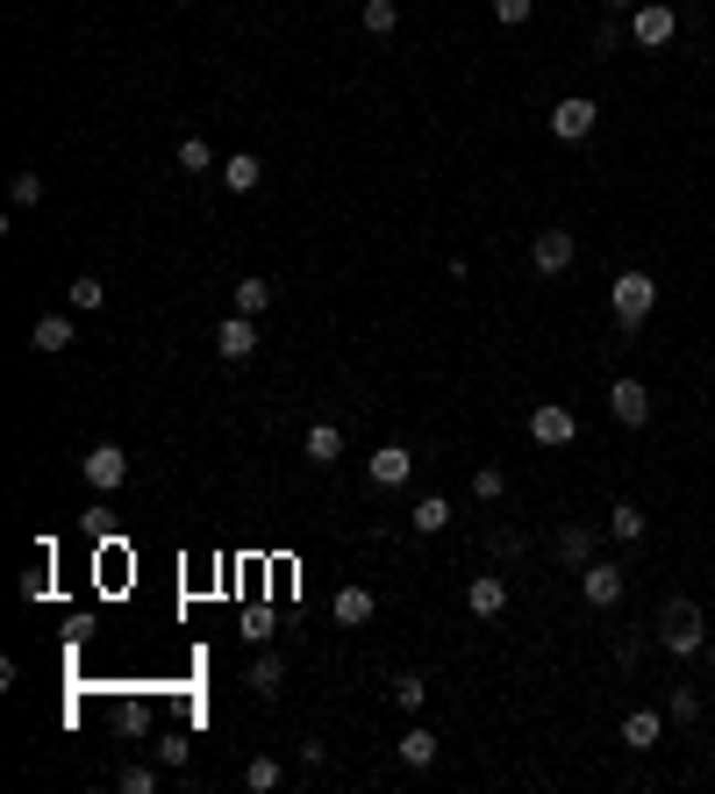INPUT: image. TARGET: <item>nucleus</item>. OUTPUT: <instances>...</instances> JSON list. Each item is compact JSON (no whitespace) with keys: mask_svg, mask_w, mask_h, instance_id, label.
<instances>
[{"mask_svg":"<svg viewBox=\"0 0 715 794\" xmlns=\"http://www.w3.org/2000/svg\"><path fill=\"white\" fill-rule=\"evenodd\" d=\"M659 645L673 651V659H694V651H708V630H702V608L680 594V602L659 608Z\"/></svg>","mask_w":715,"mask_h":794,"instance_id":"nucleus-1","label":"nucleus"},{"mask_svg":"<svg viewBox=\"0 0 715 794\" xmlns=\"http://www.w3.org/2000/svg\"><path fill=\"white\" fill-rule=\"evenodd\" d=\"M608 309H616V323L622 330H637V323H644V315L651 309H659V280H651V272H616V286H608Z\"/></svg>","mask_w":715,"mask_h":794,"instance_id":"nucleus-2","label":"nucleus"},{"mask_svg":"<svg viewBox=\"0 0 715 794\" xmlns=\"http://www.w3.org/2000/svg\"><path fill=\"white\" fill-rule=\"evenodd\" d=\"M529 437H537L544 451H566L572 437H580V416H572L566 401H537L529 408Z\"/></svg>","mask_w":715,"mask_h":794,"instance_id":"nucleus-3","label":"nucleus"},{"mask_svg":"<svg viewBox=\"0 0 715 794\" xmlns=\"http://www.w3.org/2000/svg\"><path fill=\"white\" fill-rule=\"evenodd\" d=\"M595 129H601V108H595L587 94H566V101L551 108V136H558V144H587Z\"/></svg>","mask_w":715,"mask_h":794,"instance_id":"nucleus-4","label":"nucleus"},{"mask_svg":"<svg viewBox=\"0 0 715 794\" xmlns=\"http://www.w3.org/2000/svg\"><path fill=\"white\" fill-rule=\"evenodd\" d=\"M80 472H86V487H94V494H115L122 480H129V451L122 445H94L80 458Z\"/></svg>","mask_w":715,"mask_h":794,"instance_id":"nucleus-5","label":"nucleus"},{"mask_svg":"<svg viewBox=\"0 0 715 794\" xmlns=\"http://www.w3.org/2000/svg\"><path fill=\"white\" fill-rule=\"evenodd\" d=\"M673 29H680V14L665 8V0H644V8H630V36L644 43V51H665V43H673Z\"/></svg>","mask_w":715,"mask_h":794,"instance_id":"nucleus-6","label":"nucleus"},{"mask_svg":"<svg viewBox=\"0 0 715 794\" xmlns=\"http://www.w3.org/2000/svg\"><path fill=\"white\" fill-rule=\"evenodd\" d=\"M608 416H616L622 430H644L651 422V387L644 379H616V387H608Z\"/></svg>","mask_w":715,"mask_h":794,"instance_id":"nucleus-7","label":"nucleus"},{"mask_svg":"<svg viewBox=\"0 0 715 794\" xmlns=\"http://www.w3.org/2000/svg\"><path fill=\"white\" fill-rule=\"evenodd\" d=\"M529 265H537L544 280H558V272L572 265V229H537V237H529Z\"/></svg>","mask_w":715,"mask_h":794,"instance_id":"nucleus-8","label":"nucleus"},{"mask_svg":"<svg viewBox=\"0 0 715 794\" xmlns=\"http://www.w3.org/2000/svg\"><path fill=\"white\" fill-rule=\"evenodd\" d=\"M365 472H372V487H408L416 480V451L408 445H379L372 458H365Z\"/></svg>","mask_w":715,"mask_h":794,"instance_id":"nucleus-9","label":"nucleus"},{"mask_svg":"<svg viewBox=\"0 0 715 794\" xmlns=\"http://www.w3.org/2000/svg\"><path fill=\"white\" fill-rule=\"evenodd\" d=\"M215 351H222L230 365H243V358L257 351V315H230V323H215Z\"/></svg>","mask_w":715,"mask_h":794,"instance_id":"nucleus-10","label":"nucleus"},{"mask_svg":"<svg viewBox=\"0 0 715 794\" xmlns=\"http://www.w3.org/2000/svg\"><path fill=\"white\" fill-rule=\"evenodd\" d=\"M580 594H587V608H616L622 602V566H580Z\"/></svg>","mask_w":715,"mask_h":794,"instance_id":"nucleus-11","label":"nucleus"},{"mask_svg":"<svg viewBox=\"0 0 715 794\" xmlns=\"http://www.w3.org/2000/svg\"><path fill=\"white\" fill-rule=\"evenodd\" d=\"M465 608H473L480 623H494L501 608H508V579H501V573H480L473 587H465Z\"/></svg>","mask_w":715,"mask_h":794,"instance_id":"nucleus-12","label":"nucleus"},{"mask_svg":"<svg viewBox=\"0 0 715 794\" xmlns=\"http://www.w3.org/2000/svg\"><path fill=\"white\" fill-rule=\"evenodd\" d=\"M372 587H337V602H329V616H337V630H365L372 623Z\"/></svg>","mask_w":715,"mask_h":794,"instance_id":"nucleus-13","label":"nucleus"},{"mask_svg":"<svg viewBox=\"0 0 715 794\" xmlns=\"http://www.w3.org/2000/svg\"><path fill=\"white\" fill-rule=\"evenodd\" d=\"M659 738H665V715H659V709H637V715H622V744H630V752H651Z\"/></svg>","mask_w":715,"mask_h":794,"instance_id":"nucleus-14","label":"nucleus"},{"mask_svg":"<svg viewBox=\"0 0 715 794\" xmlns=\"http://www.w3.org/2000/svg\"><path fill=\"white\" fill-rule=\"evenodd\" d=\"M393 752H401V766L430 773V766H437V752H444V744H437V730H422V723H416V730H408L401 744H393Z\"/></svg>","mask_w":715,"mask_h":794,"instance_id":"nucleus-15","label":"nucleus"},{"mask_svg":"<svg viewBox=\"0 0 715 794\" xmlns=\"http://www.w3.org/2000/svg\"><path fill=\"white\" fill-rule=\"evenodd\" d=\"M408 530H416V537H437V530H451V501H444V494H422L416 509H408Z\"/></svg>","mask_w":715,"mask_h":794,"instance_id":"nucleus-16","label":"nucleus"},{"mask_svg":"<svg viewBox=\"0 0 715 794\" xmlns=\"http://www.w3.org/2000/svg\"><path fill=\"white\" fill-rule=\"evenodd\" d=\"M301 451H308L315 466H337V458H344V430H337V422H308V437H301Z\"/></svg>","mask_w":715,"mask_h":794,"instance_id":"nucleus-17","label":"nucleus"},{"mask_svg":"<svg viewBox=\"0 0 715 794\" xmlns=\"http://www.w3.org/2000/svg\"><path fill=\"white\" fill-rule=\"evenodd\" d=\"M558 566H572V573H580V566H595V530H580V523H566V530H558Z\"/></svg>","mask_w":715,"mask_h":794,"instance_id":"nucleus-18","label":"nucleus"},{"mask_svg":"<svg viewBox=\"0 0 715 794\" xmlns=\"http://www.w3.org/2000/svg\"><path fill=\"white\" fill-rule=\"evenodd\" d=\"M257 179H265V165H257L251 150H236V158H222V187H230V194H257Z\"/></svg>","mask_w":715,"mask_h":794,"instance_id":"nucleus-19","label":"nucleus"},{"mask_svg":"<svg viewBox=\"0 0 715 794\" xmlns=\"http://www.w3.org/2000/svg\"><path fill=\"white\" fill-rule=\"evenodd\" d=\"M29 344L51 358V351H65L72 344V315H36V330H29Z\"/></svg>","mask_w":715,"mask_h":794,"instance_id":"nucleus-20","label":"nucleus"},{"mask_svg":"<svg viewBox=\"0 0 715 794\" xmlns=\"http://www.w3.org/2000/svg\"><path fill=\"white\" fill-rule=\"evenodd\" d=\"M387 694H393V709L416 715L422 701H430V680H422V673H393V680H387Z\"/></svg>","mask_w":715,"mask_h":794,"instance_id":"nucleus-21","label":"nucleus"},{"mask_svg":"<svg viewBox=\"0 0 715 794\" xmlns=\"http://www.w3.org/2000/svg\"><path fill=\"white\" fill-rule=\"evenodd\" d=\"M608 537H616V544H637V537H644V509L616 501V509H608Z\"/></svg>","mask_w":715,"mask_h":794,"instance_id":"nucleus-22","label":"nucleus"},{"mask_svg":"<svg viewBox=\"0 0 715 794\" xmlns=\"http://www.w3.org/2000/svg\"><path fill=\"white\" fill-rule=\"evenodd\" d=\"M115 730H122V738H150V701L129 694V701L115 709Z\"/></svg>","mask_w":715,"mask_h":794,"instance_id":"nucleus-23","label":"nucleus"},{"mask_svg":"<svg viewBox=\"0 0 715 794\" xmlns=\"http://www.w3.org/2000/svg\"><path fill=\"white\" fill-rule=\"evenodd\" d=\"M280 781H286V773H280V759H272V752H257L251 766H243V787H251V794H272Z\"/></svg>","mask_w":715,"mask_h":794,"instance_id":"nucleus-24","label":"nucleus"},{"mask_svg":"<svg viewBox=\"0 0 715 794\" xmlns=\"http://www.w3.org/2000/svg\"><path fill=\"white\" fill-rule=\"evenodd\" d=\"M280 659H272V651H257V659H251V694H265V701H280Z\"/></svg>","mask_w":715,"mask_h":794,"instance_id":"nucleus-25","label":"nucleus"},{"mask_svg":"<svg viewBox=\"0 0 715 794\" xmlns=\"http://www.w3.org/2000/svg\"><path fill=\"white\" fill-rule=\"evenodd\" d=\"M272 309V280H236V315H265Z\"/></svg>","mask_w":715,"mask_h":794,"instance_id":"nucleus-26","label":"nucleus"},{"mask_svg":"<svg viewBox=\"0 0 715 794\" xmlns=\"http://www.w3.org/2000/svg\"><path fill=\"white\" fill-rule=\"evenodd\" d=\"M365 29H372V36H393V29H401V8H393V0H365Z\"/></svg>","mask_w":715,"mask_h":794,"instance_id":"nucleus-27","label":"nucleus"},{"mask_svg":"<svg viewBox=\"0 0 715 794\" xmlns=\"http://www.w3.org/2000/svg\"><path fill=\"white\" fill-rule=\"evenodd\" d=\"M179 173H215V150H208L201 136H187V144H179Z\"/></svg>","mask_w":715,"mask_h":794,"instance_id":"nucleus-28","label":"nucleus"},{"mask_svg":"<svg viewBox=\"0 0 715 794\" xmlns=\"http://www.w3.org/2000/svg\"><path fill=\"white\" fill-rule=\"evenodd\" d=\"M115 787H122V794H158V766H122Z\"/></svg>","mask_w":715,"mask_h":794,"instance_id":"nucleus-29","label":"nucleus"},{"mask_svg":"<svg viewBox=\"0 0 715 794\" xmlns=\"http://www.w3.org/2000/svg\"><path fill=\"white\" fill-rule=\"evenodd\" d=\"M101 294H108V286H101L94 272H80V280H72V309H80V315H94V309H101Z\"/></svg>","mask_w":715,"mask_h":794,"instance_id":"nucleus-30","label":"nucleus"},{"mask_svg":"<svg viewBox=\"0 0 715 794\" xmlns=\"http://www.w3.org/2000/svg\"><path fill=\"white\" fill-rule=\"evenodd\" d=\"M473 494H480V501H501V494H508V472H501V466H480V472H473Z\"/></svg>","mask_w":715,"mask_h":794,"instance_id":"nucleus-31","label":"nucleus"},{"mask_svg":"<svg viewBox=\"0 0 715 794\" xmlns=\"http://www.w3.org/2000/svg\"><path fill=\"white\" fill-rule=\"evenodd\" d=\"M665 715H673V723H694V715H702V694H694V687H673V701H665Z\"/></svg>","mask_w":715,"mask_h":794,"instance_id":"nucleus-32","label":"nucleus"},{"mask_svg":"<svg viewBox=\"0 0 715 794\" xmlns=\"http://www.w3.org/2000/svg\"><path fill=\"white\" fill-rule=\"evenodd\" d=\"M529 14H537V0H494V22L501 29H523Z\"/></svg>","mask_w":715,"mask_h":794,"instance_id":"nucleus-33","label":"nucleus"},{"mask_svg":"<svg viewBox=\"0 0 715 794\" xmlns=\"http://www.w3.org/2000/svg\"><path fill=\"white\" fill-rule=\"evenodd\" d=\"M158 766H187V738H179V730H165V738H158Z\"/></svg>","mask_w":715,"mask_h":794,"instance_id":"nucleus-34","label":"nucleus"},{"mask_svg":"<svg viewBox=\"0 0 715 794\" xmlns=\"http://www.w3.org/2000/svg\"><path fill=\"white\" fill-rule=\"evenodd\" d=\"M43 201V179L36 173H14V208H36Z\"/></svg>","mask_w":715,"mask_h":794,"instance_id":"nucleus-35","label":"nucleus"},{"mask_svg":"<svg viewBox=\"0 0 715 794\" xmlns=\"http://www.w3.org/2000/svg\"><path fill=\"white\" fill-rule=\"evenodd\" d=\"M43 594H51V573H43V566L22 573V602H43Z\"/></svg>","mask_w":715,"mask_h":794,"instance_id":"nucleus-36","label":"nucleus"},{"mask_svg":"<svg viewBox=\"0 0 715 794\" xmlns=\"http://www.w3.org/2000/svg\"><path fill=\"white\" fill-rule=\"evenodd\" d=\"M486 544H494V558H515V552H523V537H515V530H494Z\"/></svg>","mask_w":715,"mask_h":794,"instance_id":"nucleus-37","label":"nucleus"},{"mask_svg":"<svg viewBox=\"0 0 715 794\" xmlns=\"http://www.w3.org/2000/svg\"><path fill=\"white\" fill-rule=\"evenodd\" d=\"M608 8H644V0H608Z\"/></svg>","mask_w":715,"mask_h":794,"instance_id":"nucleus-38","label":"nucleus"},{"mask_svg":"<svg viewBox=\"0 0 715 794\" xmlns=\"http://www.w3.org/2000/svg\"><path fill=\"white\" fill-rule=\"evenodd\" d=\"M708 666H715V637H708Z\"/></svg>","mask_w":715,"mask_h":794,"instance_id":"nucleus-39","label":"nucleus"}]
</instances>
